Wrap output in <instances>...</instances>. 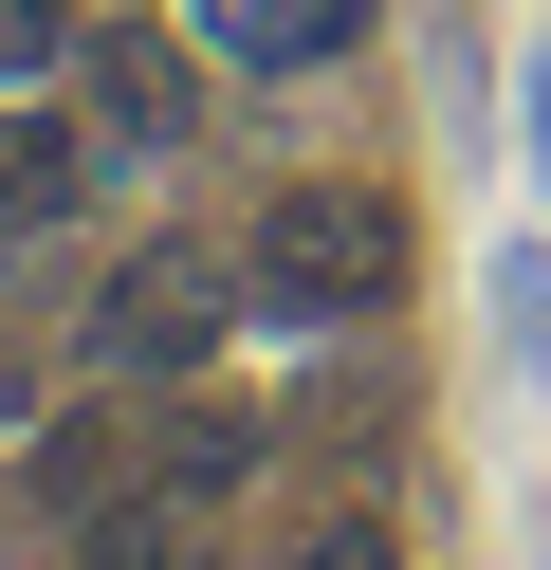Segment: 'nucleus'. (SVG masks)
<instances>
[{
	"label": "nucleus",
	"mask_w": 551,
	"mask_h": 570,
	"mask_svg": "<svg viewBox=\"0 0 551 570\" xmlns=\"http://www.w3.org/2000/svg\"><path fill=\"white\" fill-rule=\"evenodd\" d=\"M386 295H404V203L386 185H276L239 222V313H276V332H350Z\"/></svg>",
	"instance_id": "obj_1"
},
{
	"label": "nucleus",
	"mask_w": 551,
	"mask_h": 570,
	"mask_svg": "<svg viewBox=\"0 0 551 570\" xmlns=\"http://www.w3.org/2000/svg\"><path fill=\"white\" fill-rule=\"evenodd\" d=\"M220 313H239V258H203V239H147L129 276L92 295V368H203Z\"/></svg>",
	"instance_id": "obj_2"
},
{
	"label": "nucleus",
	"mask_w": 551,
	"mask_h": 570,
	"mask_svg": "<svg viewBox=\"0 0 551 570\" xmlns=\"http://www.w3.org/2000/svg\"><path fill=\"white\" fill-rule=\"evenodd\" d=\"M73 75H92V129H110V166L184 148V38H147V19H92V38H73Z\"/></svg>",
	"instance_id": "obj_3"
},
{
	"label": "nucleus",
	"mask_w": 551,
	"mask_h": 570,
	"mask_svg": "<svg viewBox=\"0 0 551 570\" xmlns=\"http://www.w3.org/2000/svg\"><path fill=\"white\" fill-rule=\"evenodd\" d=\"M350 38L367 0H203V56H239V75H331Z\"/></svg>",
	"instance_id": "obj_4"
},
{
	"label": "nucleus",
	"mask_w": 551,
	"mask_h": 570,
	"mask_svg": "<svg viewBox=\"0 0 551 570\" xmlns=\"http://www.w3.org/2000/svg\"><path fill=\"white\" fill-rule=\"evenodd\" d=\"M73 185H92V166H73L56 129H0V222H73Z\"/></svg>",
	"instance_id": "obj_5"
},
{
	"label": "nucleus",
	"mask_w": 551,
	"mask_h": 570,
	"mask_svg": "<svg viewBox=\"0 0 551 570\" xmlns=\"http://www.w3.org/2000/svg\"><path fill=\"white\" fill-rule=\"evenodd\" d=\"M56 56H73V0H0V92L56 75Z\"/></svg>",
	"instance_id": "obj_6"
},
{
	"label": "nucleus",
	"mask_w": 551,
	"mask_h": 570,
	"mask_svg": "<svg viewBox=\"0 0 551 570\" xmlns=\"http://www.w3.org/2000/svg\"><path fill=\"white\" fill-rule=\"evenodd\" d=\"M294 570H404V552H386V515H331V533H294Z\"/></svg>",
	"instance_id": "obj_7"
},
{
	"label": "nucleus",
	"mask_w": 551,
	"mask_h": 570,
	"mask_svg": "<svg viewBox=\"0 0 551 570\" xmlns=\"http://www.w3.org/2000/svg\"><path fill=\"white\" fill-rule=\"evenodd\" d=\"M514 111H533V185H551V38H533V92H514Z\"/></svg>",
	"instance_id": "obj_8"
}]
</instances>
